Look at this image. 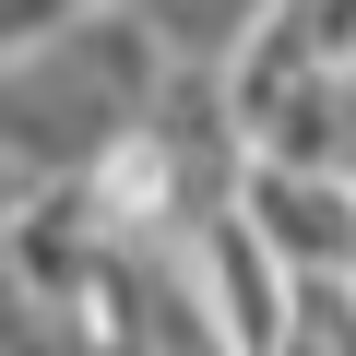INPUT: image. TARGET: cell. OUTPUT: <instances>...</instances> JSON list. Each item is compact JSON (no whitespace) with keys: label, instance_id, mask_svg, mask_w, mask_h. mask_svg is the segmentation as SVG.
<instances>
[{"label":"cell","instance_id":"cell-1","mask_svg":"<svg viewBox=\"0 0 356 356\" xmlns=\"http://www.w3.org/2000/svg\"><path fill=\"white\" fill-rule=\"evenodd\" d=\"M166 36L131 13V0H95L60 36L0 48V154H13V191H60V178H95L131 154V131L166 95Z\"/></svg>","mask_w":356,"mask_h":356},{"label":"cell","instance_id":"cell-2","mask_svg":"<svg viewBox=\"0 0 356 356\" xmlns=\"http://www.w3.org/2000/svg\"><path fill=\"white\" fill-rule=\"evenodd\" d=\"M238 214L285 250V273H356V178H332V166H250V191H238Z\"/></svg>","mask_w":356,"mask_h":356},{"label":"cell","instance_id":"cell-3","mask_svg":"<svg viewBox=\"0 0 356 356\" xmlns=\"http://www.w3.org/2000/svg\"><path fill=\"white\" fill-rule=\"evenodd\" d=\"M131 13L166 36V60H202V72H226L273 13H285V0H131Z\"/></svg>","mask_w":356,"mask_h":356}]
</instances>
